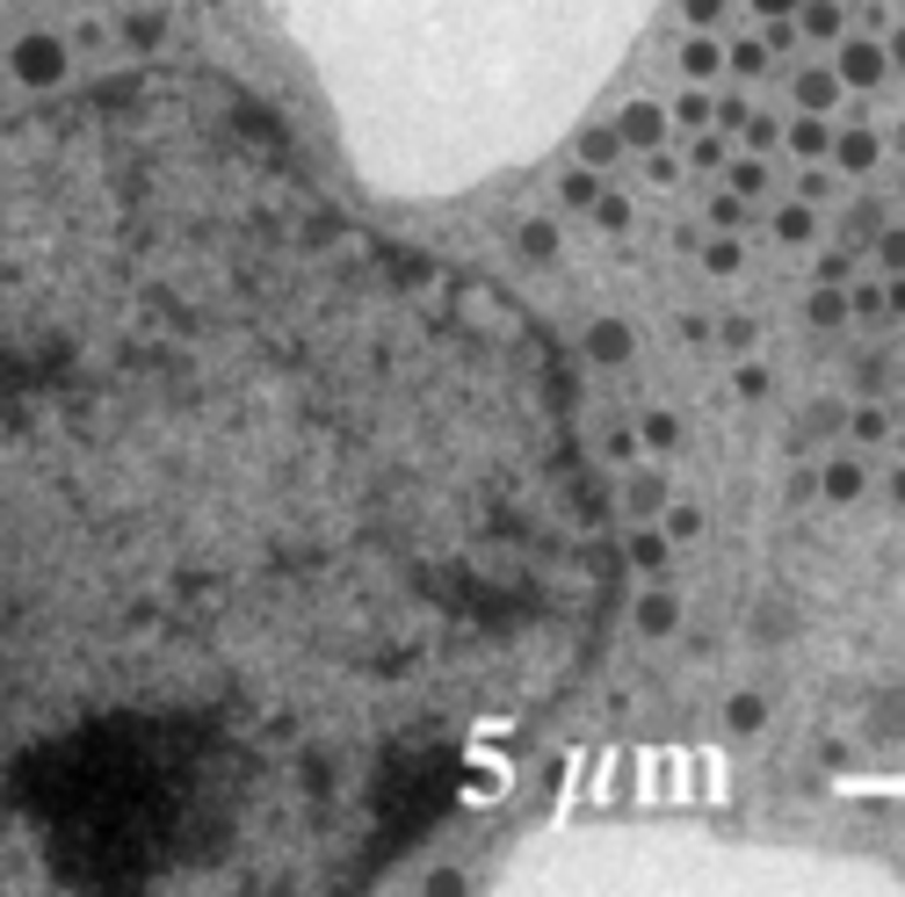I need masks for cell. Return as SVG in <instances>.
<instances>
[{
	"mask_svg": "<svg viewBox=\"0 0 905 897\" xmlns=\"http://www.w3.org/2000/svg\"><path fill=\"white\" fill-rule=\"evenodd\" d=\"M565 363L225 80L0 117V890H349L609 616Z\"/></svg>",
	"mask_w": 905,
	"mask_h": 897,
	"instance_id": "cell-1",
	"label": "cell"
}]
</instances>
